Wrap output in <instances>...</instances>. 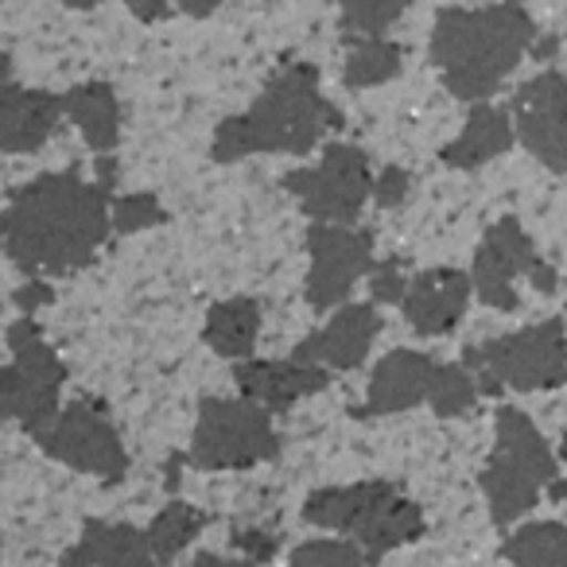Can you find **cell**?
I'll return each instance as SVG.
<instances>
[{
    "label": "cell",
    "instance_id": "f546056e",
    "mask_svg": "<svg viewBox=\"0 0 567 567\" xmlns=\"http://www.w3.org/2000/svg\"><path fill=\"white\" fill-rule=\"evenodd\" d=\"M370 284H373V300H378V303H401L404 292H409L404 260L401 257L378 260V265L370 268Z\"/></svg>",
    "mask_w": 567,
    "mask_h": 567
},
{
    "label": "cell",
    "instance_id": "f35d334b",
    "mask_svg": "<svg viewBox=\"0 0 567 567\" xmlns=\"http://www.w3.org/2000/svg\"><path fill=\"white\" fill-rule=\"evenodd\" d=\"M63 4H71V9H94L97 0H63Z\"/></svg>",
    "mask_w": 567,
    "mask_h": 567
},
{
    "label": "cell",
    "instance_id": "ffe728a7",
    "mask_svg": "<svg viewBox=\"0 0 567 567\" xmlns=\"http://www.w3.org/2000/svg\"><path fill=\"white\" fill-rule=\"evenodd\" d=\"M517 141V128H513V113L497 110V105L478 102L466 117L463 133L440 152V159L455 172H474V167L489 164V159L505 156Z\"/></svg>",
    "mask_w": 567,
    "mask_h": 567
},
{
    "label": "cell",
    "instance_id": "83f0119b",
    "mask_svg": "<svg viewBox=\"0 0 567 567\" xmlns=\"http://www.w3.org/2000/svg\"><path fill=\"white\" fill-rule=\"evenodd\" d=\"M284 567H365V551L358 540H308Z\"/></svg>",
    "mask_w": 567,
    "mask_h": 567
},
{
    "label": "cell",
    "instance_id": "1f68e13d",
    "mask_svg": "<svg viewBox=\"0 0 567 567\" xmlns=\"http://www.w3.org/2000/svg\"><path fill=\"white\" fill-rule=\"evenodd\" d=\"M409 187H412V175L404 172V167H385V172L373 179V198H378V206H401L404 198H409Z\"/></svg>",
    "mask_w": 567,
    "mask_h": 567
},
{
    "label": "cell",
    "instance_id": "44dd1931",
    "mask_svg": "<svg viewBox=\"0 0 567 567\" xmlns=\"http://www.w3.org/2000/svg\"><path fill=\"white\" fill-rule=\"evenodd\" d=\"M63 113L79 125L86 144L102 156H110L121 141V105L113 86L105 82H82L63 94Z\"/></svg>",
    "mask_w": 567,
    "mask_h": 567
},
{
    "label": "cell",
    "instance_id": "ac0fdd59",
    "mask_svg": "<svg viewBox=\"0 0 567 567\" xmlns=\"http://www.w3.org/2000/svg\"><path fill=\"white\" fill-rule=\"evenodd\" d=\"M59 117H66L63 97L48 94V90H0V152L20 156V152L43 148L48 136L59 128Z\"/></svg>",
    "mask_w": 567,
    "mask_h": 567
},
{
    "label": "cell",
    "instance_id": "4fadbf2b",
    "mask_svg": "<svg viewBox=\"0 0 567 567\" xmlns=\"http://www.w3.org/2000/svg\"><path fill=\"white\" fill-rule=\"evenodd\" d=\"M513 128L517 141L548 172L567 175V74L540 71L513 94Z\"/></svg>",
    "mask_w": 567,
    "mask_h": 567
},
{
    "label": "cell",
    "instance_id": "4316f807",
    "mask_svg": "<svg viewBox=\"0 0 567 567\" xmlns=\"http://www.w3.org/2000/svg\"><path fill=\"white\" fill-rule=\"evenodd\" d=\"M342 4V24L358 35H381L393 28L416 0H339Z\"/></svg>",
    "mask_w": 567,
    "mask_h": 567
},
{
    "label": "cell",
    "instance_id": "d6986e66",
    "mask_svg": "<svg viewBox=\"0 0 567 567\" xmlns=\"http://www.w3.org/2000/svg\"><path fill=\"white\" fill-rule=\"evenodd\" d=\"M59 567H164L148 544V533L136 525L86 520L82 536L63 551Z\"/></svg>",
    "mask_w": 567,
    "mask_h": 567
},
{
    "label": "cell",
    "instance_id": "484cf974",
    "mask_svg": "<svg viewBox=\"0 0 567 567\" xmlns=\"http://www.w3.org/2000/svg\"><path fill=\"white\" fill-rule=\"evenodd\" d=\"M478 381L466 365H447L440 362L435 370V381H432V393H427V404H432L435 416H463L478 404Z\"/></svg>",
    "mask_w": 567,
    "mask_h": 567
},
{
    "label": "cell",
    "instance_id": "8d00e7d4",
    "mask_svg": "<svg viewBox=\"0 0 567 567\" xmlns=\"http://www.w3.org/2000/svg\"><path fill=\"white\" fill-rule=\"evenodd\" d=\"M12 86V59L0 51V90H9Z\"/></svg>",
    "mask_w": 567,
    "mask_h": 567
},
{
    "label": "cell",
    "instance_id": "4dcf8cb0",
    "mask_svg": "<svg viewBox=\"0 0 567 567\" xmlns=\"http://www.w3.org/2000/svg\"><path fill=\"white\" fill-rule=\"evenodd\" d=\"M234 548L245 551L249 564H268L280 548V536L265 533V528H234Z\"/></svg>",
    "mask_w": 567,
    "mask_h": 567
},
{
    "label": "cell",
    "instance_id": "5b68a950",
    "mask_svg": "<svg viewBox=\"0 0 567 567\" xmlns=\"http://www.w3.org/2000/svg\"><path fill=\"white\" fill-rule=\"evenodd\" d=\"M559 478V466L544 435L520 409H497L494 451L482 466V494H486L494 525H513L536 505L540 489Z\"/></svg>",
    "mask_w": 567,
    "mask_h": 567
},
{
    "label": "cell",
    "instance_id": "ab89813d",
    "mask_svg": "<svg viewBox=\"0 0 567 567\" xmlns=\"http://www.w3.org/2000/svg\"><path fill=\"white\" fill-rule=\"evenodd\" d=\"M559 455H564V458H567V435H564V443H559Z\"/></svg>",
    "mask_w": 567,
    "mask_h": 567
},
{
    "label": "cell",
    "instance_id": "ba28073f",
    "mask_svg": "<svg viewBox=\"0 0 567 567\" xmlns=\"http://www.w3.org/2000/svg\"><path fill=\"white\" fill-rule=\"evenodd\" d=\"M12 362L0 370V424H24L28 432H43L59 416V393H63L66 365L48 347L43 331L24 316L9 327Z\"/></svg>",
    "mask_w": 567,
    "mask_h": 567
},
{
    "label": "cell",
    "instance_id": "5bb4252c",
    "mask_svg": "<svg viewBox=\"0 0 567 567\" xmlns=\"http://www.w3.org/2000/svg\"><path fill=\"white\" fill-rule=\"evenodd\" d=\"M435 370H440V362L432 354H420V350H393V354H385L378 362V370H373L365 401L354 409V416L378 420L427 404Z\"/></svg>",
    "mask_w": 567,
    "mask_h": 567
},
{
    "label": "cell",
    "instance_id": "d4e9b609",
    "mask_svg": "<svg viewBox=\"0 0 567 567\" xmlns=\"http://www.w3.org/2000/svg\"><path fill=\"white\" fill-rule=\"evenodd\" d=\"M203 525H206V517L195 509V505L172 502L156 513V520H152L144 533H148V544H152V551H156V559L167 567L198 533H203Z\"/></svg>",
    "mask_w": 567,
    "mask_h": 567
},
{
    "label": "cell",
    "instance_id": "d6a6232c",
    "mask_svg": "<svg viewBox=\"0 0 567 567\" xmlns=\"http://www.w3.org/2000/svg\"><path fill=\"white\" fill-rule=\"evenodd\" d=\"M17 303H20V311L24 316H32L35 308H43V303H51V284H43V280H32V284H24L17 292Z\"/></svg>",
    "mask_w": 567,
    "mask_h": 567
},
{
    "label": "cell",
    "instance_id": "9c48e42d",
    "mask_svg": "<svg viewBox=\"0 0 567 567\" xmlns=\"http://www.w3.org/2000/svg\"><path fill=\"white\" fill-rule=\"evenodd\" d=\"M284 190L308 218L327 226H354L373 190L370 156L358 144H331L316 167H296L284 175Z\"/></svg>",
    "mask_w": 567,
    "mask_h": 567
},
{
    "label": "cell",
    "instance_id": "f1b7e54d",
    "mask_svg": "<svg viewBox=\"0 0 567 567\" xmlns=\"http://www.w3.org/2000/svg\"><path fill=\"white\" fill-rule=\"evenodd\" d=\"M167 210L159 206L156 195H125L113 198V229L117 234H141V229L164 226Z\"/></svg>",
    "mask_w": 567,
    "mask_h": 567
},
{
    "label": "cell",
    "instance_id": "e575fe53",
    "mask_svg": "<svg viewBox=\"0 0 567 567\" xmlns=\"http://www.w3.org/2000/svg\"><path fill=\"white\" fill-rule=\"evenodd\" d=\"M190 567H257L249 564V559H226V556H214V551H203V556H195V564Z\"/></svg>",
    "mask_w": 567,
    "mask_h": 567
},
{
    "label": "cell",
    "instance_id": "52a82bcc",
    "mask_svg": "<svg viewBox=\"0 0 567 567\" xmlns=\"http://www.w3.org/2000/svg\"><path fill=\"white\" fill-rule=\"evenodd\" d=\"M280 455V435L265 404L249 396H206L198 404L187 463L198 471H245Z\"/></svg>",
    "mask_w": 567,
    "mask_h": 567
},
{
    "label": "cell",
    "instance_id": "6da1fadb",
    "mask_svg": "<svg viewBox=\"0 0 567 567\" xmlns=\"http://www.w3.org/2000/svg\"><path fill=\"white\" fill-rule=\"evenodd\" d=\"M110 187L79 172H51L12 190L0 214V249L28 276H66L86 268L113 234Z\"/></svg>",
    "mask_w": 567,
    "mask_h": 567
},
{
    "label": "cell",
    "instance_id": "30bf717a",
    "mask_svg": "<svg viewBox=\"0 0 567 567\" xmlns=\"http://www.w3.org/2000/svg\"><path fill=\"white\" fill-rule=\"evenodd\" d=\"M40 447L48 451L55 463L71 466V471L94 474L102 482H121L128 471V455L121 432L113 427L110 412L97 401H74L51 420L43 432H35Z\"/></svg>",
    "mask_w": 567,
    "mask_h": 567
},
{
    "label": "cell",
    "instance_id": "d590c367",
    "mask_svg": "<svg viewBox=\"0 0 567 567\" xmlns=\"http://www.w3.org/2000/svg\"><path fill=\"white\" fill-rule=\"evenodd\" d=\"M218 4L221 0H179V9L187 12V17H210Z\"/></svg>",
    "mask_w": 567,
    "mask_h": 567
},
{
    "label": "cell",
    "instance_id": "3957f363",
    "mask_svg": "<svg viewBox=\"0 0 567 567\" xmlns=\"http://www.w3.org/2000/svg\"><path fill=\"white\" fill-rule=\"evenodd\" d=\"M342 113L319 90V71L296 63L280 71L260 97L237 117H226L214 133L210 156L218 164H234L245 156H308L327 128H339Z\"/></svg>",
    "mask_w": 567,
    "mask_h": 567
},
{
    "label": "cell",
    "instance_id": "8992f818",
    "mask_svg": "<svg viewBox=\"0 0 567 567\" xmlns=\"http://www.w3.org/2000/svg\"><path fill=\"white\" fill-rule=\"evenodd\" d=\"M463 365L474 373L482 393H536V389L567 385V331L559 319L520 327L502 339L466 347Z\"/></svg>",
    "mask_w": 567,
    "mask_h": 567
},
{
    "label": "cell",
    "instance_id": "277c9868",
    "mask_svg": "<svg viewBox=\"0 0 567 567\" xmlns=\"http://www.w3.org/2000/svg\"><path fill=\"white\" fill-rule=\"evenodd\" d=\"M303 520L331 533H347L362 544L365 564H381L393 548L412 544L424 533V513L389 478L327 486L303 502Z\"/></svg>",
    "mask_w": 567,
    "mask_h": 567
},
{
    "label": "cell",
    "instance_id": "cb8c5ba5",
    "mask_svg": "<svg viewBox=\"0 0 567 567\" xmlns=\"http://www.w3.org/2000/svg\"><path fill=\"white\" fill-rule=\"evenodd\" d=\"M401 48L381 35H362V40L350 43V55H347V71H342V82L350 90H370L381 86V82L396 79L401 74Z\"/></svg>",
    "mask_w": 567,
    "mask_h": 567
},
{
    "label": "cell",
    "instance_id": "7a4b0ae2",
    "mask_svg": "<svg viewBox=\"0 0 567 567\" xmlns=\"http://www.w3.org/2000/svg\"><path fill=\"white\" fill-rule=\"evenodd\" d=\"M536 24L520 0L482 9H443L432 28V63L458 102H486L525 59Z\"/></svg>",
    "mask_w": 567,
    "mask_h": 567
},
{
    "label": "cell",
    "instance_id": "2e32d148",
    "mask_svg": "<svg viewBox=\"0 0 567 567\" xmlns=\"http://www.w3.org/2000/svg\"><path fill=\"white\" fill-rule=\"evenodd\" d=\"M381 334V316L373 303H342L334 311V319L316 331L311 339H303L292 350L296 362L323 365V370H358L370 354V347Z\"/></svg>",
    "mask_w": 567,
    "mask_h": 567
},
{
    "label": "cell",
    "instance_id": "9a60e30c",
    "mask_svg": "<svg viewBox=\"0 0 567 567\" xmlns=\"http://www.w3.org/2000/svg\"><path fill=\"white\" fill-rule=\"evenodd\" d=\"M474 296V284L463 268H427L409 280V292L401 300V311L409 327L424 339L455 331L466 316V303Z\"/></svg>",
    "mask_w": 567,
    "mask_h": 567
},
{
    "label": "cell",
    "instance_id": "603a6c76",
    "mask_svg": "<svg viewBox=\"0 0 567 567\" xmlns=\"http://www.w3.org/2000/svg\"><path fill=\"white\" fill-rule=\"evenodd\" d=\"M502 556L513 567H567V525L536 520L525 525L502 544Z\"/></svg>",
    "mask_w": 567,
    "mask_h": 567
},
{
    "label": "cell",
    "instance_id": "e0dca14e",
    "mask_svg": "<svg viewBox=\"0 0 567 567\" xmlns=\"http://www.w3.org/2000/svg\"><path fill=\"white\" fill-rule=\"evenodd\" d=\"M234 381L241 389V396L265 404L268 412L292 409L296 401L311 393H323L331 385V370L311 362H296V358H284V362H260V358H245L234 362Z\"/></svg>",
    "mask_w": 567,
    "mask_h": 567
},
{
    "label": "cell",
    "instance_id": "74e56055",
    "mask_svg": "<svg viewBox=\"0 0 567 567\" xmlns=\"http://www.w3.org/2000/svg\"><path fill=\"white\" fill-rule=\"evenodd\" d=\"M548 494L556 497V502H564V497H567V478H564V482H559V478L551 482V486H548Z\"/></svg>",
    "mask_w": 567,
    "mask_h": 567
},
{
    "label": "cell",
    "instance_id": "7402d4cb",
    "mask_svg": "<svg viewBox=\"0 0 567 567\" xmlns=\"http://www.w3.org/2000/svg\"><path fill=\"white\" fill-rule=\"evenodd\" d=\"M260 334V303L249 296H237V300H221L206 311L203 342L214 354L229 358V362H245L257 350Z\"/></svg>",
    "mask_w": 567,
    "mask_h": 567
},
{
    "label": "cell",
    "instance_id": "7c38bea8",
    "mask_svg": "<svg viewBox=\"0 0 567 567\" xmlns=\"http://www.w3.org/2000/svg\"><path fill=\"white\" fill-rule=\"evenodd\" d=\"M308 257L311 272L303 296L316 311H331L347 303L350 288L378 265L373 260V234L354 226H327V221H316L308 229Z\"/></svg>",
    "mask_w": 567,
    "mask_h": 567
},
{
    "label": "cell",
    "instance_id": "836d02e7",
    "mask_svg": "<svg viewBox=\"0 0 567 567\" xmlns=\"http://www.w3.org/2000/svg\"><path fill=\"white\" fill-rule=\"evenodd\" d=\"M128 9H133V17L141 20H164L167 17V0H125Z\"/></svg>",
    "mask_w": 567,
    "mask_h": 567
},
{
    "label": "cell",
    "instance_id": "8fae6325",
    "mask_svg": "<svg viewBox=\"0 0 567 567\" xmlns=\"http://www.w3.org/2000/svg\"><path fill=\"white\" fill-rule=\"evenodd\" d=\"M528 276V280L540 288L544 296L556 292V268L548 260L536 257V245L533 237L525 234L517 218H502L486 229L482 237L478 252H474V272L471 284L478 300L494 311H517V292H513V284Z\"/></svg>",
    "mask_w": 567,
    "mask_h": 567
}]
</instances>
